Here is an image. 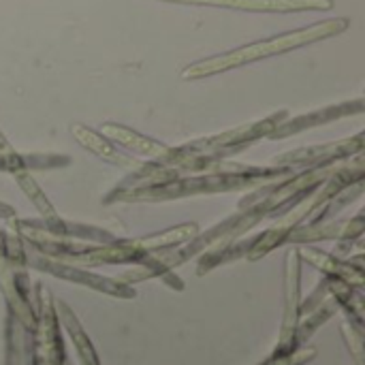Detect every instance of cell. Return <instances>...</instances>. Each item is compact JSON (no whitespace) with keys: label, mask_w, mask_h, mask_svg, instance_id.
<instances>
[{"label":"cell","mask_w":365,"mask_h":365,"mask_svg":"<svg viewBox=\"0 0 365 365\" xmlns=\"http://www.w3.org/2000/svg\"><path fill=\"white\" fill-rule=\"evenodd\" d=\"M167 2L231 6L242 11H308V9L325 11L334 4L331 0H167Z\"/></svg>","instance_id":"7a4b0ae2"},{"label":"cell","mask_w":365,"mask_h":365,"mask_svg":"<svg viewBox=\"0 0 365 365\" xmlns=\"http://www.w3.org/2000/svg\"><path fill=\"white\" fill-rule=\"evenodd\" d=\"M346 28H349V19H342V17L340 19L321 21V24L310 26V28H304V30L287 32V34H280V36H274V38H267V41H259V43L240 47L235 51H229V53H222V56H216V58H210V60L190 64L182 73V77L184 79L207 77L212 73H220V71H227V68H235V66H242L246 62H255V60H261V58H269V56H276V53H284V51H291L295 47H302V45H308V43H314V41H321V38L340 34Z\"/></svg>","instance_id":"6da1fadb"},{"label":"cell","mask_w":365,"mask_h":365,"mask_svg":"<svg viewBox=\"0 0 365 365\" xmlns=\"http://www.w3.org/2000/svg\"><path fill=\"white\" fill-rule=\"evenodd\" d=\"M103 135L111 137L113 141H118L120 145L137 152V154H143V156H152V158H169L171 156V148L150 139V137H143L130 128H124V126H118V124H105L103 126Z\"/></svg>","instance_id":"3957f363"},{"label":"cell","mask_w":365,"mask_h":365,"mask_svg":"<svg viewBox=\"0 0 365 365\" xmlns=\"http://www.w3.org/2000/svg\"><path fill=\"white\" fill-rule=\"evenodd\" d=\"M64 314H66V319H68V321H66V325H68V331L73 334V340H75V344H77V349H79V357H81L83 365H96L94 351H92V346L88 344L86 336L81 334V329L77 327V323H75V321H71L68 310H64Z\"/></svg>","instance_id":"5b68a950"},{"label":"cell","mask_w":365,"mask_h":365,"mask_svg":"<svg viewBox=\"0 0 365 365\" xmlns=\"http://www.w3.org/2000/svg\"><path fill=\"white\" fill-rule=\"evenodd\" d=\"M73 133H75L77 141H79L83 148L92 150V152H94L96 156H101L103 160H109V163L122 165V167H133V165H135L126 154H122L120 150H115V148L107 141V137H103V135L90 130V128H86V126H81V124H75V126H73Z\"/></svg>","instance_id":"277c9868"}]
</instances>
